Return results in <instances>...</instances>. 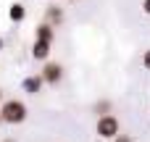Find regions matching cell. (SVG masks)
<instances>
[{
	"mask_svg": "<svg viewBox=\"0 0 150 142\" xmlns=\"http://www.w3.org/2000/svg\"><path fill=\"white\" fill-rule=\"evenodd\" d=\"M45 21H47V24H53V26H55V24H61V21H63V11H61L58 5H50V8L45 11Z\"/></svg>",
	"mask_w": 150,
	"mask_h": 142,
	"instance_id": "7",
	"label": "cell"
},
{
	"mask_svg": "<svg viewBox=\"0 0 150 142\" xmlns=\"http://www.w3.org/2000/svg\"><path fill=\"white\" fill-rule=\"evenodd\" d=\"M0 50H3V40H0Z\"/></svg>",
	"mask_w": 150,
	"mask_h": 142,
	"instance_id": "15",
	"label": "cell"
},
{
	"mask_svg": "<svg viewBox=\"0 0 150 142\" xmlns=\"http://www.w3.org/2000/svg\"><path fill=\"white\" fill-rule=\"evenodd\" d=\"M42 84H45V79L37 74V76H26L24 82H21V87H24V92L26 95H40L42 92Z\"/></svg>",
	"mask_w": 150,
	"mask_h": 142,
	"instance_id": "4",
	"label": "cell"
},
{
	"mask_svg": "<svg viewBox=\"0 0 150 142\" xmlns=\"http://www.w3.org/2000/svg\"><path fill=\"white\" fill-rule=\"evenodd\" d=\"M42 79H45V84H58L61 79H63V66L61 63H55V61H45V66H42V74H40Z\"/></svg>",
	"mask_w": 150,
	"mask_h": 142,
	"instance_id": "3",
	"label": "cell"
},
{
	"mask_svg": "<svg viewBox=\"0 0 150 142\" xmlns=\"http://www.w3.org/2000/svg\"><path fill=\"white\" fill-rule=\"evenodd\" d=\"M142 66L150 71V50H145V55H142Z\"/></svg>",
	"mask_w": 150,
	"mask_h": 142,
	"instance_id": "10",
	"label": "cell"
},
{
	"mask_svg": "<svg viewBox=\"0 0 150 142\" xmlns=\"http://www.w3.org/2000/svg\"><path fill=\"white\" fill-rule=\"evenodd\" d=\"M3 124H5V121H3V111H0V126H3Z\"/></svg>",
	"mask_w": 150,
	"mask_h": 142,
	"instance_id": "13",
	"label": "cell"
},
{
	"mask_svg": "<svg viewBox=\"0 0 150 142\" xmlns=\"http://www.w3.org/2000/svg\"><path fill=\"white\" fill-rule=\"evenodd\" d=\"M113 142H134V140H132L129 134H119V137H116V140H113Z\"/></svg>",
	"mask_w": 150,
	"mask_h": 142,
	"instance_id": "11",
	"label": "cell"
},
{
	"mask_svg": "<svg viewBox=\"0 0 150 142\" xmlns=\"http://www.w3.org/2000/svg\"><path fill=\"white\" fill-rule=\"evenodd\" d=\"M53 37H55V26H53V24H47V21H42V24L34 29V40H42V42H53Z\"/></svg>",
	"mask_w": 150,
	"mask_h": 142,
	"instance_id": "5",
	"label": "cell"
},
{
	"mask_svg": "<svg viewBox=\"0 0 150 142\" xmlns=\"http://www.w3.org/2000/svg\"><path fill=\"white\" fill-rule=\"evenodd\" d=\"M111 108H113L111 100H100V103H95V113H98V119H100V116H108Z\"/></svg>",
	"mask_w": 150,
	"mask_h": 142,
	"instance_id": "9",
	"label": "cell"
},
{
	"mask_svg": "<svg viewBox=\"0 0 150 142\" xmlns=\"http://www.w3.org/2000/svg\"><path fill=\"white\" fill-rule=\"evenodd\" d=\"M0 100H3V92H0Z\"/></svg>",
	"mask_w": 150,
	"mask_h": 142,
	"instance_id": "16",
	"label": "cell"
},
{
	"mask_svg": "<svg viewBox=\"0 0 150 142\" xmlns=\"http://www.w3.org/2000/svg\"><path fill=\"white\" fill-rule=\"evenodd\" d=\"M50 45H53V42L34 40V45H32V58H34V61H47V55H50Z\"/></svg>",
	"mask_w": 150,
	"mask_h": 142,
	"instance_id": "6",
	"label": "cell"
},
{
	"mask_svg": "<svg viewBox=\"0 0 150 142\" xmlns=\"http://www.w3.org/2000/svg\"><path fill=\"white\" fill-rule=\"evenodd\" d=\"M0 111H3V121L5 124H24L26 121V105L21 103V100H5L3 105H0Z\"/></svg>",
	"mask_w": 150,
	"mask_h": 142,
	"instance_id": "1",
	"label": "cell"
},
{
	"mask_svg": "<svg viewBox=\"0 0 150 142\" xmlns=\"http://www.w3.org/2000/svg\"><path fill=\"white\" fill-rule=\"evenodd\" d=\"M142 11H145V13L150 16V0H142Z\"/></svg>",
	"mask_w": 150,
	"mask_h": 142,
	"instance_id": "12",
	"label": "cell"
},
{
	"mask_svg": "<svg viewBox=\"0 0 150 142\" xmlns=\"http://www.w3.org/2000/svg\"><path fill=\"white\" fill-rule=\"evenodd\" d=\"M3 142H16V140H3Z\"/></svg>",
	"mask_w": 150,
	"mask_h": 142,
	"instance_id": "14",
	"label": "cell"
},
{
	"mask_svg": "<svg viewBox=\"0 0 150 142\" xmlns=\"http://www.w3.org/2000/svg\"><path fill=\"white\" fill-rule=\"evenodd\" d=\"M95 132H98L100 140H116V137L121 134V124H119V119H116L113 113H108V116H100V119H98Z\"/></svg>",
	"mask_w": 150,
	"mask_h": 142,
	"instance_id": "2",
	"label": "cell"
},
{
	"mask_svg": "<svg viewBox=\"0 0 150 142\" xmlns=\"http://www.w3.org/2000/svg\"><path fill=\"white\" fill-rule=\"evenodd\" d=\"M8 16H11V21H16V24H18V21H24L26 8H24L21 3H13V5H11V11H8Z\"/></svg>",
	"mask_w": 150,
	"mask_h": 142,
	"instance_id": "8",
	"label": "cell"
}]
</instances>
